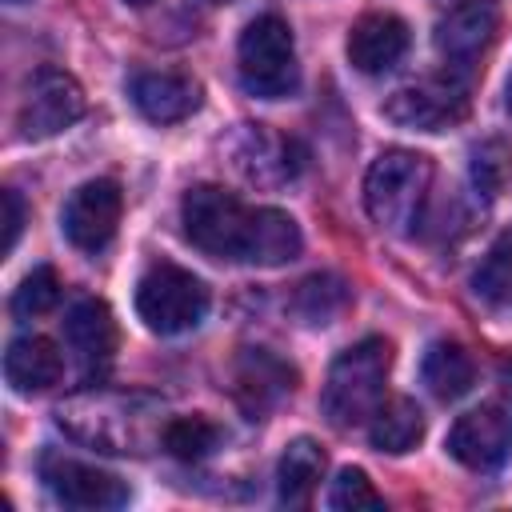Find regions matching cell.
Listing matches in <instances>:
<instances>
[{
  "label": "cell",
  "instance_id": "e575fe53",
  "mask_svg": "<svg viewBox=\"0 0 512 512\" xmlns=\"http://www.w3.org/2000/svg\"><path fill=\"white\" fill-rule=\"evenodd\" d=\"M212 4H228V0H212Z\"/></svg>",
  "mask_w": 512,
  "mask_h": 512
},
{
  "label": "cell",
  "instance_id": "603a6c76",
  "mask_svg": "<svg viewBox=\"0 0 512 512\" xmlns=\"http://www.w3.org/2000/svg\"><path fill=\"white\" fill-rule=\"evenodd\" d=\"M348 300H352V288H348L344 276H336V272H312V276H304V280L296 284V292H292V312H296L304 324L324 328V324H332V320L344 316Z\"/></svg>",
  "mask_w": 512,
  "mask_h": 512
},
{
  "label": "cell",
  "instance_id": "ac0fdd59",
  "mask_svg": "<svg viewBox=\"0 0 512 512\" xmlns=\"http://www.w3.org/2000/svg\"><path fill=\"white\" fill-rule=\"evenodd\" d=\"M304 248L300 224L280 212V208H252V228H248V244H244V264L256 268H276L296 260Z\"/></svg>",
  "mask_w": 512,
  "mask_h": 512
},
{
  "label": "cell",
  "instance_id": "d4e9b609",
  "mask_svg": "<svg viewBox=\"0 0 512 512\" xmlns=\"http://www.w3.org/2000/svg\"><path fill=\"white\" fill-rule=\"evenodd\" d=\"M468 176H472V188L484 200H496L508 188V180H512V144L504 136H488V140L472 144V152H468Z\"/></svg>",
  "mask_w": 512,
  "mask_h": 512
},
{
  "label": "cell",
  "instance_id": "8992f818",
  "mask_svg": "<svg viewBox=\"0 0 512 512\" xmlns=\"http://www.w3.org/2000/svg\"><path fill=\"white\" fill-rule=\"evenodd\" d=\"M136 316L160 336H180L208 316V288L188 268L160 260L136 284Z\"/></svg>",
  "mask_w": 512,
  "mask_h": 512
},
{
  "label": "cell",
  "instance_id": "44dd1931",
  "mask_svg": "<svg viewBox=\"0 0 512 512\" xmlns=\"http://www.w3.org/2000/svg\"><path fill=\"white\" fill-rule=\"evenodd\" d=\"M420 376L428 384V392L436 400H460L464 392H472L476 384V364L468 356L464 344L456 340H436L428 352H424V364H420Z\"/></svg>",
  "mask_w": 512,
  "mask_h": 512
},
{
  "label": "cell",
  "instance_id": "d6a6232c",
  "mask_svg": "<svg viewBox=\"0 0 512 512\" xmlns=\"http://www.w3.org/2000/svg\"><path fill=\"white\" fill-rule=\"evenodd\" d=\"M436 4H444V8H452V4H464V0H436Z\"/></svg>",
  "mask_w": 512,
  "mask_h": 512
},
{
  "label": "cell",
  "instance_id": "ba28073f",
  "mask_svg": "<svg viewBox=\"0 0 512 512\" xmlns=\"http://www.w3.org/2000/svg\"><path fill=\"white\" fill-rule=\"evenodd\" d=\"M84 116V88L60 68H36L16 104V128L24 140H48Z\"/></svg>",
  "mask_w": 512,
  "mask_h": 512
},
{
  "label": "cell",
  "instance_id": "4316f807",
  "mask_svg": "<svg viewBox=\"0 0 512 512\" xmlns=\"http://www.w3.org/2000/svg\"><path fill=\"white\" fill-rule=\"evenodd\" d=\"M56 300H60V276H56V268L40 264L20 280V288L12 296V312L20 320H32V316H44L48 308H56Z\"/></svg>",
  "mask_w": 512,
  "mask_h": 512
},
{
  "label": "cell",
  "instance_id": "4fadbf2b",
  "mask_svg": "<svg viewBox=\"0 0 512 512\" xmlns=\"http://www.w3.org/2000/svg\"><path fill=\"white\" fill-rule=\"evenodd\" d=\"M228 152L240 176L252 184H284L304 168V148L288 136L268 132L264 124H240Z\"/></svg>",
  "mask_w": 512,
  "mask_h": 512
},
{
  "label": "cell",
  "instance_id": "4dcf8cb0",
  "mask_svg": "<svg viewBox=\"0 0 512 512\" xmlns=\"http://www.w3.org/2000/svg\"><path fill=\"white\" fill-rule=\"evenodd\" d=\"M504 104H508V112H512V72H508V84H504Z\"/></svg>",
  "mask_w": 512,
  "mask_h": 512
},
{
  "label": "cell",
  "instance_id": "836d02e7",
  "mask_svg": "<svg viewBox=\"0 0 512 512\" xmlns=\"http://www.w3.org/2000/svg\"><path fill=\"white\" fill-rule=\"evenodd\" d=\"M8 4H24V0H8Z\"/></svg>",
  "mask_w": 512,
  "mask_h": 512
},
{
  "label": "cell",
  "instance_id": "e0dca14e",
  "mask_svg": "<svg viewBox=\"0 0 512 512\" xmlns=\"http://www.w3.org/2000/svg\"><path fill=\"white\" fill-rule=\"evenodd\" d=\"M128 92L136 112L152 124H176L200 108V84L184 72H140Z\"/></svg>",
  "mask_w": 512,
  "mask_h": 512
},
{
  "label": "cell",
  "instance_id": "7c38bea8",
  "mask_svg": "<svg viewBox=\"0 0 512 512\" xmlns=\"http://www.w3.org/2000/svg\"><path fill=\"white\" fill-rule=\"evenodd\" d=\"M500 32V12L492 0H464L444 8L440 24H436V52L444 56V64L456 68H476V60L492 48Z\"/></svg>",
  "mask_w": 512,
  "mask_h": 512
},
{
  "label": "cell",
  "instance_id": "484cf974",
  "mask_svg": "<svg viewBox=\"0 0 512 512\" xmlns=\"http://www.w3.org/2000/svg\"><path fill=\"white\" fill-rule=\"evenodd\" d=\"M220 428L208 420V416H172L164 424V448L176 456V460H204L216 444H220Z\"/></svg>",
  "mask_w": 512,
  "mask_h": 512
},
{
  "label": "cell",
  "instance_id": "f1b7e54d",
  "mask_svg": "<svg viewBox=\"0 0 512 512\" xmlns=\"http://www.w3.org/2000/svg\"><path fill=\"white\" fill-rule=\"evenodd\" d=\"M0 200H4V252H12L20 240V228H24V200L16 188H4Z\"/></svg>",
  "mask_w": 512,
  "mask_h": 512
},
{
  "label": "cell",
  "instance_id": "83f0119b",
  "mask_svg": "<svg viewBox=\"0 0 512 512\" xmlns=\"http://www.w3.org/2000/svg\"><path fill=\"white\" fill-rule=\"evenodd\" d=\"M328 508H336V512H380L384 508V496L376 492V484L368 480L364 468H344L332 480Z\"/></svg>",
  "mask_w": 512,
  "mask_h": 512
},
{
  "label": "cell",
  "instance_id": "ffe728a7",
  "mask_svg": "<svg viewBox=\"0 0 512 512\" xmlns=\"http://www.w3.org/2000/svg\"><path fill=\"white\" fill-rule=\"evenodd\" d=\"M324 468H328V456L324 448L312 440V436H296L284 456H280V468H276V492H280V504L288 508H304L320 480H324Z\"/></svg>",
  "mask_w": 512,
  "mask_h": 512
},
{
  "label": "cell",
  "instance_id": "5bb4252c",
  "mask_svg": "<svg viewBox=\"0 0 512 512\" xmlns=\"http://www.w3.org/2000/svg\"><path fill=\"white\" fill-rule=\"evenodd\" d=\"M292 388H296V368L288 360H280L268 348H244L240 352V360L232 368V392L252 420L272 412L284 396H292Z\"/></svg>",
  "mask_w": 512,
  "mask_h": 512
},
{
  "label": "cell",
  "instance_id": "cb8c5ba5",
  "mask_svg": "<svg viewBox=\"0 0 512 512\" xmlns=\"http://www.w3.org/2000/svg\"><path fill=\"white\" fill-rule=\"evenodd\" d=\"M472 292L492 308H512V232H500L472 272Z\"/></svg>",
  "mask_w": 512,
  "mask_h": 512
},
{
  "label": "cell",
  "instance_id": "d6986e66",
  "mask_svg": "<svg viewBox=\"0 0 512 512\" xmlns=\"http://www.w3.org/2000/svg\"><path fill=\"white\" fill-rule=\"evenodd\" d=\"M60 372H64V360L48 336H16L4 352V380L24 396L52 388Z\"/></svg>",
  "mask_w": 512,
  "mask_h": 512
},
{
  "label": "cell",
  "instance_id": "7a4b0ae2",
  "mask_svg": "<svg viewBox=\"0 0 512 512\" xmlns=\"http://www.w3.org/2000/svg\"><path fill=\"white\" fill-rule=\"evenodd\" d=\"M392 368V348L380 336H364L352 348H344L324 380L320 408L336 428H356L372 420V412L384 404V384Z\"/></svg>",
  "mask_w": 512,
  "mask_h": 512
},
{
  "label": "cell",
  "instance_id": "6da1fadb",
  "mask_svg": "<svg viewBox=\"0 0 512 512\" xmlns=\"http://www.w3.org/2000/svg\"><path fill=\"white\" fill-rule=\"evenodd\" d=\"M60 428L68 436L100 448V452H148L156 440H164V416L160 404L136 392H108V388H88L60 404Z\"/></svg>",
  "mask_w": 512,
  "mask_h": 512
},
{
  "label": "cell",
  "instance_id": "9a60e30c",
  "mask_svg": "<svg viewBox=\"0 0 512 512\" xmlns=\"http://www.w3.org/2000/svg\"><path fill=\"white\" fill-rule=\"evenodd\" d=\"M348 64L364 76L392 72L408 52V24L392 12H368L348 32Z\"/></svg>",
  "mask_w": 512,
  "mask_h": 512
},
{
  "label": "cell",
  "instance_id": "3957f363",
  "mask_svg": "<svg viewBox=\"0 0 512 512\" xmlns=\"http://www.w3.org/2000/svg\"><path fill=\"white\" fill-rule=\"evenodd\" d=\"M432 192V160L412 148H388L364 176V208L384 232H412Z\"/></svg>",
  "mask_w": 512,
  "mask_h": 512
},
{
  "label": "cell",
  "instance_id": "7402d4cb",
  "mask_svg": "<svg viewBox=\"0 0 512 512\" xmlns=\"http://www.w3.org/2000/svg\"><path fill=\"white\" fill-rule=\"evenodd\" d=\"M420 436H424V412H420V404H416L412 396H392V400H384V404L372 412V420H368V440H372V448L392 452V456L412 452V448L420 444Z\"/></svg>",
  "mask_w": 512,
  "mask_h": 512
},
{
  "label": "cell",
  "instance_id": "277c9868",
  "mask_svg": "<svg viewBox=\"0 0 512 512\" xmlns=\"http://www.w3.org/2000/svg\"><path fill=\"white\" fill-rule=\"evenodd\" d=\"M472 108V68L440 64L436 72L396 88L384 100V116L400 128H420V132H444L460 124Z\"/></svg>",
  "mask_w": 512,
  "mask_h": 512
},
{
  "label": "cell",
  "instance_id": "5b68a950",
  "mask_svg": "<svg viewBox=\"0 0 512 512\" xmlns=\"http://www.w3.org/2000/svg\"><path fill=\"white\" fill-rule=\"evenodd\" d=\"M240 84L260 100H284L296 92V44L292 28L280 16H256L236 48Z\"/></svg>",
  "mask_w": 512,
  "mask_h": 512
},
{
  "label": "cell",
  "instance_id": "9c48e42d",
  "mask_svg": "<svg viewBox=\"0 0 512 512\" xmlns=\"http://www.w3.org/2000/svg\"><path fill=\"white\" fill-rule=\"evenodd\" d=\"M40 476L48 484V492L68 504V508H84V512H112L128 504V484L96 464L72 460V456H44L40 460Z\"/></svg>",
  "mask_w": 512,
  "mask_h": 512
},
{
  "label": "cell",
  "instance_id": "1f68e13d",
  "mask_svg": "<svg viewBox=\"0 0 512 512\" xmlns=\"http://www.w3.org/2000/svg\"><path fill=\"white\" fill-rule=\"evenodd\" d=\"M124 4H132V8H144V4H152V0H124Z\"/></svg>",
  "mask_w": 512,
  "mask_h": 512
},
{
  "label": "cell",
  "instance_id": "52a82bcc",
  "mask_svg": "<svg viewBox=\"0 0 512 512\" xmlns=\"http://www.w3.org/2000/svg\"><path fill=\"white\" fill-rule=\"evenodd\" d=\"M184 236L216 260H244L248 228H252V208H244L232 192L216 184H196L184 204H180Z\"/></svg>",
  "mask_w": 512,
  "mask_h": 512
},
{
  "label": "cell",
  "instance_id": "8fae6325",
  "mask_svg": "<svg viewBox=\"0 0 512 512\" xmlns=\"http://www.w3.org/2000/svg\"><path fill=\"white\" fill-rule=\"evenodd\" d=\"M120 212H124L120 184L116 180H88L68 196L60 224H64V236L80 252H100L112 244V236L120 228Z\"/></svg>",
  "mask_w": 512,
  "mask_h": 512
},
{
  "label": "cell",
  "instance_id": "2e32d148",
  "mask_svg": "<svg viewBox=\"0 0 512 512\" xmlns=\"http://www.w3.org/2000/svg\"><path fill=\"white\" fill-rule=\"evenodd\" d=\"M64 344L84 376H100L116 352V320L104 300H76L64 316Z\"/></svg>",
  "mask_w": 512,
  "mask_h": 512
},
{
  "label": "cell",
  "instance_id": "f546056e",
  "mask_svg": "<svg viewBox=\"0 0 512 512\" xmlns=\"http://www.w3.org/2000/svg\"><path fill=\"white\" fill-rule=\"evenodd\" d=\"M500 384H504V392L512 396V356L500 360Z\"/></svg>",
  "mask_w": 512,
  "mask_h": 512
},
{
  "label": "cell",
  "instance_id": "30bf717a",
  "mask_svg": "<svg viewBox=\"0 0 512 512\" xmlns=\"http://www.w3.org/2000/svg\"><path fill=\"white\" fill-rule=\"evenodd\" d=\"M448 456L472 472H496L512 456V416L496 404L456 416L448 428Z\"/></svg>",
  "mask_w": 512,
  "mask_h": 512
}]
</instances>
